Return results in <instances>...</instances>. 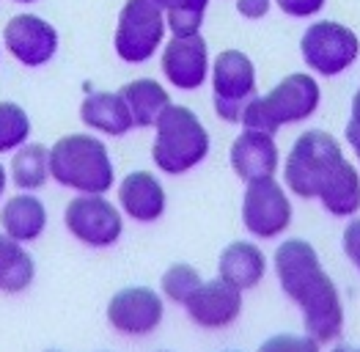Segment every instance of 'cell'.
Segmentation results:
<instances>
[{"mask_svg": "<svg viewBox=\"0 0 360 352\" xmlns=\"http://www.w3.org/2000/svg\"><path fill=\"white\" fill-rule=\"evenodd\" d=\"M226 352H237V350H226Z\"/></svg>", "mask_w": 360, "mask_h": 352, "instance_id": "36", "label": "cell"}, {"mask_svg": "<svg viewBox=\"0 0 360 352\" xmlns=\"http://www.w3.org/2000/svg\"><path fill=\"white\" fill-rule=\"evenodd\" d=\"M325 3H328V0H275V6H278L283 14L295 17V20H308V17L319 14V11L325 8Z\"/></svg>", "mask_w": 360, "mask_h": 352, "instance_id": "28", "label": "cell"}, {"mask_svg": "<svg viewBox=\"0 0 360 352\" xmlns=\"http://www.w3.org/2000/svg\"><path fill=\"white\" fill-rule=\"evenodd\" d=\"M58 30L36 14H14L3 28V47L22 66H44L58 53Z\"/></svg>", "mask_w": 360, "mask_h": 352, "instance_id": "13", "label": "cell"}, {"mask_svg": "<svg viewBox=\"0 0 360 352\" xmlns=\"http://www.w3.org/2000/svg\"><path fill=\"white\" fill-rule=\"evenodd\" d=\"M295 209L286 187L272 179L250 182L242 196V226L259 239H275L292 226Z\"/></svg>", "mask_w": 360, "mask_h": 352, "instance_id": "10", "label": "cell"}, {"mask_svg": "<svg viewBox=\"0 0 360 352\" xmlns=\"http://www.w3.org/2000/svg\"><path fill=\"white\" fill-rule=\"evenodd\" d=\"M341 245H344L347 259L360 270V218H352V220L347 223L344 237H341Z\"/></svg>", "mask_w": 360, "mask_h": 352, "instance_id": "29", "label": "cell"}, {"mask_svg": "<svg viewBox=\"0 0 360 352\" xmlns=\"http://www.w3.org/2000/svg\"><path fill=\"white\" fill-rule=\"evenodd\" d=\"M165 204V187L151 171H132L119 182V209L138 223H157Z\"/></svg>", "mask_w": 360, "mask_h": 352, "instance_id": "16", "label": "cell"}, {"mask_svg": "<svg viewBox=\"0 0 360 352\" xmlns=\"http://www.w3.org/2000/svg\"><path fill=\"white\" fill-rule=\"evenodd\" d=\"M322 206L335 218H355L360 209V174L358 168L344 157L330 176L325 179L319 196Z\"/></svg>", "mask_w": 360, "mask_h": 352, "instance_id": "20", "label": "cell"}, {"mask_svg": "<svg viewBox=\"0 0 360 352\" xmlns=\"http://www.w3.org/2000/svg\"><path fill=\"white\" fill-rule=\"evenodd\" d=\"M0 229L3 234L28 245L33 239L44 234L47 229V209H44V201L33 193H25L20 190L17 196L6 199V204L0 209Z\"/></svg>", "mask_w": 360, "mask_h": 352, "instance_id": "19", "label": "cell"}, {"mask_svg": "<svg viewBox=\"0 0 360 352\" xmlns=\"http://www.w3.org/2000/svg\"><path fill=\"white\" fill-rule=\"evenodd\" d=\"M201 284H204L201 272H198L193 264H184V262L171 264V267L162 272V281H160L162 297H168V300L176 303V306H184Z\"/></svg>", "mask_w": 360, "mask_h": 352, "instance_id": "26", "label": "cell"}, {"mask_svg": "<svg viewBox=\"0 0 360 352\" xmlns=\"http://www.w3.org/2000/svg\"><path fill=\"white\" fill-rule=\"evenodd\" d=\"M237 11L245 20H262L270 11V0H237Z\"/></svg>", "mask_w": 360, "mask_h": 352, "instance_id": "30", "label": "cell"}, {"mask_svg": "<svg viewBox=\"0 0 360 352\" xmlns=\"http://www.w3.org/2000/svg\"><path fill=\"white\" fill-rule=\"evenodd\" d=\"M165 3V23L174 36L201 33L210 0H162Z\"/></svg>", "mask_w": 360, "mask_h": 352, "instance_id": "25", "label": "cell"}, {"mask_svg": "<svg viewBox=\"0 0 360 352\" xmlns=\"http://www.w3.org/2000/svg\"><path fill=\"white\" fill-rule=\"evenodd\" d=\"M184 311L193 320V325L204 330H223L240 320L242 292L217 275L212 281H204L193 292V297L184 303Z\"/></svg>", "mask_w": 360, "mask_h": 352, "instance_id": "14", "label": "cell"}, {"mask_svg": "<svg viewBox=\"0 0 360 352\" xmlns=\"http://www.w3.org/2000/svg\"><path fill=\"white\" fill-rule=\"evenodd\" d=\"M33 278H36V264L25 251V245L0 232V292H25L33 284Z\"/></svg>", "mask_w": 360, "mask_h": 352, "instance_id": "22", "label": "cell"}, {"mask_svg": "<svg viewBox=\"0 0 360 352\" xmlns=\"http://www.w3.org/2000/svg\"><path fill=\"white\" fill-rule=\"evenodd\" d=\"M8 179L14 182L17 190H25V193L41 190L50 179V149L30 141L25 146H20L11 157Z\"/></svg>", "mask_w": 360, "mask_h": 352, "instance_id": "23", "label": "cell"}, {"mask_svg": "<svg viewBox=\"0 0 360 352\" xmlns=\"http://www.w3.org/2000/svg\"><path fill=\"white\" fill-rule=\"evenodd\" d=\"M80 121L99 132V135H110V138H121L129 130H135L132 113L124 102L119 91H94L83 99L80 105Z\"/></svg>", "mask_w": 360, "mask_h": 352, "instance_id": "18", "label": "cell"}, {"mask_svg": "<svg viewBox=\"0 0 360 352\" xmlns=\"http://www.w3.org/2000/svg\"><path fill=\"white\" fill-rule=\"evenodd\" d=\"M6 184H8V171H6V165L0 163V199L6 196Z\"/></svg>", "mask_w": 360, "mask_h": 352, "instance_id": "33", "label": "cell"}, {"mask_svg": "<svg viewBox=\"0 0 360 352\" xmlns=\"http://www.w3.org/2000/svg\"><path fill=\"white\" fill-rule=\"evenodd\" d=\"M162 352H168V350H162Z\"/></svg>", "mask_w": 360, "mask_h": 352, "instance_id": "38", "label": "cell"}, {"mask_svg": "<svg viewBox=\"0 0 360 352\" xmlns=\"http://www.w3.org/2000/svg\"><path fill=\"white\" fill-rule=\"evenodd\" d=\"M165 3L162 0H127L116 23L113 47L127 63H143L165 44Z\"/></svg>", "mask_w": 360, "mask_h": 352, "instance_id": "6", "label": "cell"}, {"mask_svg": "<svg viewBox=\"0 0 360 352\" xmlns=\"http://www.w3.org/2000/svg\"><path fill=\"white\" fill-rule=\"evenodd\" d=\"M50 179L75 193L105 196L116 184L108 146L89 132H72L50 146Z\"/></svg>", "mask_w": 360, "mask_h": 352, "instance_id": "2", "label": "cell"}, {"mask_svg": "<svg viewBox=\"0 0 360 352\" xmlns=\"http://www.w3.org/2000/svg\"><path fill=\"white\" fill-rule=\"evenodd\" d=\"M344 160V149L325 130H308L292 144L283 165V182L297 199H316L325 179Z\"/></svg>", "mask_w": 360, "mask_h": 352, "instance_id": "5", "label": "cell"}, {"mask_svg": "<svg viewBox=\"0 0 360 352\" xmlns=\"http://www.w3.org/2000/svg\"><path fill=\"white\" fill-rule=\"evenodd\" d=\"M330 352H360V347H349V344H335Z\"/></svg>", "mask_w": 360, "mask_h": 352, "instance_id": "34", "label": "cell"}, {"mask_svg": "<svg viewBox=\"0 0 360 352\" xmlns=\"http://www.w3.org/2000/svg\"><path fill=\"white\" fill-rule=\"evenodd\" d=\"M275 278L286 297H292L302 311L305 333L316 341H335L344 333V303L338 287L319 262V253L305 239H286L278 245Z\"/></svg>", "mask_w": 360, "mask_h": 352, "instance_id": "1", "label": "cell"}, {"mask_svg": "<svg viewBox=\"0 0 360 352\" xmlns=\"http://www.w3.org/2000/svg\"><path fill=\"white\" fill-rule=\"evenodd\" d=\"M344 135H347V144H349V149L355 151V157H358V163H360V124L349 121L347 130H344Z\"/></svg>", "mask_w": 360, "mask_h": 352, "instance_id": "31", "label": "cell"}, {"mask_svg": "<svg viewBox=\"0 0 360 352\" xmlns=\"http://www.w3.org/2000/svg\"><path fill=\"white\" fill-rule=\"evenodd\" d=\"M319 102H322V88L316 83V77L305 72H295V75H286L267 94L262 96L256 94L242 111L240 124L245 130L275 135L283 124L308 121L319 111Z\"/></svg>", "mask_w": 360, "mask_h": 352, "instance_id": "4", "label": "cell"}, {"mask_svg": "<svg viewBox=\"0 0 360 352\" xmlns=\"http://www.w3.org/2000/svg\"><path fill=\"white\" fill-rule=\"evenodd\" d=\"M210 132L204 121L184 105H168L154 124L151 160L162 174L179 176L210 157Z\"/></svg>", "mask_w": 360, "mask_h": 352, "instance_id": "3", "label": "cell"}, {"mask_svg": "<svg viewBox=\"0 0 360 352\" xmlns=\"http://www.w3.org/2000/svg\"><path fill=\"white\" fill-rule=\"evenodd\" d=\"M259 352H322V341H316L314 336L302 333V336H295V333H278V336H270Z\"/></svg>", "mask_w": 360, "mask_h": 352, "instance_id": "27", "label": "cell"}, {"mask_svg": "<svg viewBox=\"0 0 360 352\" xmlns=\"http://www.w3.org/2000/svg\"><path fill=\"white\" fill-rule=\"evenodd\" d=\"M160 66L165 80L179 91H195L210 80L212 61L210 44L201 33H187V36H171L162 44Z\"/></svg>", "mask_w": 360, "mask_h": 352, "instance_id": "12", "label": "cell"}, {"mask_svg": "<svg viewBox=\"0 0 360 352\" xmlns=\"http://www.w3.org/2000/svg\"><path fill=\"white\" fill-rule=\"evenodd\" d=\"M63 223L69 234L89 248H110L124 232L121 209L99 193H77L63 209Z\"/></svg>", "mask_w": 360, "mask_h": 352, "instance_id": "9", "label": "cell"}, {"mask_svg": "<svg viewBox=\"0 0 360 352\" xmlns=\"http://www.w3.org/2000/svg\"><path fill=\"white\" fill-rule=\"evenodd\" d=\"M231 168L245 184L272 179L281 165V151L275 144V135L256 132V130H242L240 138L231 144Z\"/></svg>", "mask_w": 360, "mask_h": 352, "instance_id": "15", "label": "cell"}, {"mask_svg": "<svg viewBox=\"0 0 360 352\" xmlns=\"http://www.w3.org/2000/svg\"><path fill=\"white\" fill-rule=\"evenodd\" d=\"M349 121L360 124V88L355 91V96H352V118H349Z\"/></svg>", "mask_w": 360, "mask_h": 352, "instance_id": "32", "label": "cell"}, {"mask_svg": "<svg viewBox=\"0 0 360 352\" xmlns=\"http://www.w3.org/2000/svg\"><path fill=\"white\" fill-rule=\"evenodd\" d=\"M47 352H58V350H47Z\"/></svg>", "mask_w": 360, "mask_h": 352, "instance_id": "37", "label": "cell"}, {"mask_svg": "<svg viewBox=\"0 0 360 352\" xmlns=\"http://www.w3.org/2000/svg\"><path fill=\"white\" fill-rule=\"evenodd\" d=\"M217 275L226 284L237 287L240 292L253 289L267 275V256H264V251L256 242L237 239V242L223 248V253L217 259Z\"/></svg>", "mask_w": 360, "mask_h": 352, "instance_id": "17", "label": "cell"}, {"mask_svg": "<svg viewBox=\"0 0 360 352\" xmlns=\"http://www.w3.org/2000/svg\"><path fill=\"white\" fill-rule=\"evenodd\" d=\"M212 99L223 121H240L242 111L256 96V66L242 50H223L212 61Z\"/></svg>", "mask_w": 360, "mask_h": 352, "instance_id": "8", "label": "cell"}, {"mask_svg": "<svg viewBox=\"0 0 360 352\" xmlns=\"http://www.w3.org/2000/svg\"><path fill=\"white\" fill-rule=\"evenodd\" d=\"M300 53L305 66L314 75L338 77L358 61L360 39L355 30L335 20H319L305 28L300 39Z\"/></svg>", "mask_w": 360, "mask_h": 352, "instance_id": "7", "label": "cell"}, {"mask_svg": "<svg viewBox=\"0 0 360 352\" xmlns=\"http://www.w3.org/2000/svg\"><path fill=\"white\" fill-rule=\"evenodd\" d=\"M14 3H22V6H28V3H36V0H14Z\"/></svg>", "mask_w": 360, "mask_h": 352, "instance_id": "35", "label": "cell"}, {"mask_svg": "<svg viewBox=\"0 0 360 352\" xmlns=\"http://www.w3.org/2000/svg\"><path fill=\"white\" fill-rule=\"evenodd\" d=\"M119 94L124 96V102H127V108L132 113L135 127H141V130L154 127L160 113L171 105V96H168L165 86H160L151 77H138V80L121 86Z\"/></svg>", "mask_w": 360, "mask_h": 352, "instance_id": "21", "label": "cell"}, {"mask_svg": "<svg viewBox=\"0 0 360 352\" xmlns=\"http://www.w3.org/2000/svg\"><path fill=\"white\" fill-rule=\"evenodd\" d=\"M165 317V303L160 292L149 287H127L110 297L108 303V325L127 339L151 336Z\"/></svg>", "mask_w": 360, "mask_h": 352, "instance_id": "11", "label": "cell"}, {"mask_svg": "<svg viewBox=\"0 0 360 352\" xmlns=\"http://www.w3.org/2000/svg\"><path fill=\"white\" fill-rule=\"evenodd\" d=\"M33 124L28 111L17 102H0V154H14L30 141Z\"/></svg>", "mask_w": 360, "mask_h": 352, "instance_id": "24", "label": "cell"}]
</instances>
